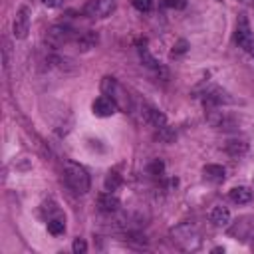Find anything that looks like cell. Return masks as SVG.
<instances>
[{"label": "cell", "instance_id": "20", "mask_svg": "<svg viewBox=\"0 0 254 254\" xmlns=\"http://www.w3.org/2000/svg\"><path fill=\"white\" fill-rule=\"evenodd\" d=\"M48 230H50L54 236L64 234V230H65V222H64V218H62V216H58V218H50V220H48Z\"/></svg>", "mask_w": 254, "mask_h": 254}, {"label": "cell", "instance_id": "21", "mask_svg": "<svg viewBox=\"0 0 254 254\" xmlns=\"http://www.w3.org/2000/svg\"><path fill=\"white\" fill-rule=\"evenodd\" d=\"M163 171H165V165L157 159V161H153L151 165H149V169H147V173L151 175V177H161L163 175Z\"/></svg>", "mask_w": 254, "mask_h": 254}, {"label": "cell", "instance_id": "25", "mask_svg": "<svg viewBox=\"0 0 254 254\" xmlns=\"http://www.w3.org/2000/svg\"><path fill=\"white\" fill-rule=\"evenodd\" d=\"M165 4L169 8H175V10H183L187 6V0H165Z\"/></svg>", "mask_w": 254, "mask_h": 254}, {"label": "cell", "instance_id": "19", "mask_svg": "<svg viewBox=\"0 0 254 254\" xmlns=\"http://www.w3.org/2000/svg\"><path fill=\"white\" fill-rule=\"evenodd\" d=\"M121 185H123V179H121V175H119V173H115V171L107 173V177H105V181H103V187H105V190H109V192H115V190H117Z\"/></svg>", "mask_w": 254, "mask_h": 254}, {"label": "cell", "instance_id": "12", "mask_svg": "<svg viewBox=\"0 0 254 254\" xmlns=\"http://www.w3.org/2000/svg\"><path fill=\"white\" fill-rule=\"evenodd\" d=\"M139 58H141L143 65H145V67H149V69H153L157 75H161V77H167V75H169V73H167V69L161 65V62H157V60L149 54V50H147V48H139Z\"/></svg>", "mask_w": 254, "mask_h": 254}, {"label": "cell", "instance_id": "15", "mask_svg": "<svg viewBox=\"0 0 254 254\" xmlns=\"http://www.w3.org/2000/svg\"><path fill=\"white\" fill-rule=\"evenodd\" d=\"M252 190L248 189V187H234V189H230V192H228V198L234 202V204H248L250 200H252Z\"/></svg>", "mask_w": 254, "mask_h": 254}, {"label": "cell", "instance_id": "9", "mask_svg": "<svg viewBox=\"0 0 254 254\" xmlns=\"http://www.w3.org/2000/svg\"><path fill=\"white\" fill-rule=\"evenodd\" d=\"M12 32H14V38L16 40H24L30 32V8L28 6H22L16 16H14V24H12Z\"/></svg>", "mask_w": 254, "mask_h": 254}, {"label": "cell", "instance_id": "1", "mask_svg": "<svg viewBox=\"0 0 254 254\" xmlns=\"http://www.w3.org/2000/svg\"><path fill=\"white\" fill-rule=\"evenodd\" d=\"M64 181H65L67 189L75 194H85L89 190V185H91L87 171L79 163H73V161L64 163Z\"/></svg>", "mask_w": 254, "mask_h": 254}, {"label": "cell", "instance_id": "17", "mask_svg": "<svg viewBox=\"0 0 254 254\" xmlns=\"http://www.w3.org/2000/svg\"><path fill=\"white\" fill-rule=\"evenodd\" d=\"M75 44H77V50L87 52V50H91V48L97 44V34L91 32V30H87V32H83V34H79V36L75 38Z\"/></svg>", "mask_w": 254, "mask_h": 254}, {"label": "cell", "instance_id": "23", "mask_svg": "<svg viewBox=\"0 0 254 254\" xmlns=\"http://www.w3.org/2000/svg\"><path fill=\"white\" fill-rule=\"evenodd\" d=\"M71 250H73L75 254H83V252L87 250V244H85V240H81V238H75V240H73V244H71Z\"/></svg>", "mask_w": 254, "mask_h": 254}, {"label": "cell", "instance_id": "18", "mask_svg": "<svg viewBox=\"0 0 254 254\" xmlns=\"http://www.w3.org/2000/svg\"><path fill=\"white\" fill-rule=\"evenodd\" d=\"M224 149H226V153H228L230 157L238 159V157H242V155L248 151V143H246V141H240V139H230V141H226Z\"/></svg>", "mask_w": 254, "mask_h": 254}, {"label": "cell", "instance_id": "2", "mask_svg": "<svg viewBox=\"0 0 254 254\" xmlns=\"http://www.w3.org/2000/svg\"><path fill=\"white\" fill-rule=\"evenodd\" d=\"M171 236H173V242L181 250L192 252V250H198V246H200V234H198L196 226L190 222H183V224L175 226L171 230Z\"/></svg>", "mask_w": 254, "mask_h": 254}, {"label": "cell", "instance_id": "13", "mask_svg": "<svg viewBox=\"0 0 254 254\" xmlns=\"http://www.w3.org/2000/svg\"><path fill=\"white\" fill-rule=\"evenodd\" d=\"M97 206H99V210L105 212V214L117 212V210H119V198H117L113 192L107 190V192L99 194V198H97Z\"/></svg>", "mask_w": 254, "mask_h": 254}, {"label": "cell", "instance_id": "24", "mask_svg": "<svg viewBox=\"0 0 254 254\" xmlns=\"http://www.w3.org/2000/svg\"><path fill=\"white\" fill-rule=\"evenodd\" d=\"M187 48H189L187 40H179V42L173 46V56H175V54H185V52H187Z\"/></svg>", "mask_w": 254, "mask_h": 254}, {"label": "cell", "instance_id": "7", "mask_svg": "<svg viewBox=\"0 0 254 254\" xmlns=\"http://www.w3.org/2000/svg\"><path fill=\"white\" fill-rule=\"evenodd\" d=\"M75 32L67 26H52L46 34V42L52 46V48H60L64 44H69L71 40H75Z\"/></svg>", "mask_w": 254, "mask_h": 254}, {"label": "cell", "instance_id": "14", "mask_svg": "<svg viewBox=\"0 0 254 254\" xmlns=\"http://www.w3.org/2000/svg\"><path fill=\"white\" fill-rule=\"evenodd\" d=\"M210 222L214 224V226H218V228H222V226H228L230 224V210L226 208V206H214L212 210H210Z\"/></svg>", "mask_w": 254, "mask_h": 254}, {"label": "cell", "instance_id": "26", "mask_svg": "<svg viewBox=\"0 0 254 254\" xmlns=\"http://www.w3.org/2000/svg\"><path fill=\"white\" fill-rule=\"evenodd\" d=\"M48 8H60V6H64V0H42Z\"/></svg>", "mask_w": 254, "mask_h": 254}, {"label": "cell", "instance_id": "6", "mask_svg": "<svg viewBox=\"0 0 254 254\" xmlns=\"http://www.w3.org/2000/svg\"><path fill=\"white\" fill-rule=\"evenodd\" d=\"M204 115H206V121L212 125V127H216V129H224V131H230V129H236V125H234V121L224 113V111H220V107L218 105H204Z\"/></svg>", "mask_w": 254, "mask_h": 254}, {"label": "cell", "instance_id": "8", "mask_svg": "<svg viewBox=\"0 0 254 254\" xmlns=\"http://www.w3.org/2000/svg\"><path fill=\"white\" fill-rule=\"evenodd\" d=\"M115 10L113 0H87L83 6V14L91 18H107Z\"/></svg>", "mask_w": 254, "mask_h": 254}, {"label": "cell", "instance_id": "3", "mask_svg": "<svg viewBox=\"0 0 254 254\" xmlns=\"http://www.w3.org/2000/svg\"><path fill=\"white\" fill-rule=\"evenodd\" d=\"M101 91H103V95L111 97V99L117 103L119 109H123V111H131V109H133V101H131L127 89H125L115 77L105 75V77L101 79Z\"/></svg>", "mask_w": 254, "mask_h": 254}, {"label": "cell", "instance_id": "11", "mask_svg": "<svg viewBox=\"0 0 254 254\" xmlns=\"http://www.w3.org/2000/svg\"><path fill=\"white\" fill-rule=\"evenodd\" d=\"M91 109H93V113H95L97 117H111L119 107H117V103H115L111 97L101 95V97H97V99L91 103Z\"/></svg>", "mask_w": 254, "mask_h": 254}, {"label": "cell", "instance_id": "5", "mask_svg": "<svg viewBox=\"0 0 254 254\" xmlns=\"http://www.w3.org/2000/svg\"><path fill=\"white\" fill-rule=\"evenodd\" d=\"M228 234L234 236L236 240L254 242V218L252 216H240L236 222H232V226L228 228Z\"/></svg>", "mask_w": 254, "mask_h": 254}, {"label": "cell", "instance_id": "22", "mask_svg": "<svg viewBox=\"0 0 254 254\" xmlns=\"http://www.w3.org/2000/svg\"><path fill=\"white\" fill-rule=\"evenodd\" d=\"M131 2H133L135 10H139V12H149L153 8V0H131Z\"/></svg>", "mask_w": 254, "mask_h": 254}, {"label": "cell", "instance_id": "16", "mask_svg": "<svg viewBox=\"0 0 254 254\" xmlns=\"http://www.w3.org/2000/svg\"><path fill=\"white\" fill-rule=\"evenodd\" d=\"M202 175H204V179L210 181V183H222L224 177H226V171H224L222 165H204Z\"/></svg>", "mask_w": 254, "mask_h": 254}, {"label": "cell", "instance_id": "10", "mask_svg": "<svg viewBox=\"0 0 254 254\" xmlns=\"http://www.w3.org/2000/svg\"><path fill=\"white\" fill-rule=\"evenodd\" d=\"M141 115H143V119H145L149 125H153V127L159 129V131L167 127V115H165L163 111H159L157 107L143 105V107H141Z\"/></svg>", "mask_w": 254, "mask_h": 254}, {"label": "cell", "instance_id": "4", "mask_svg": "<svg viewBox=\"0 0 254 254\" xmlns=\"http://www.w3.org/2000/svg\"><path fill=\"white\" fill-rule=\"evenodd\" d=\"M234 40H236V44L254 60V36H252V32H250V24H248V20H246L244 14H240V18H238V22H236Z\"/></svg>", "mask_w": 254, "mask_h": 254}]
</instances>
